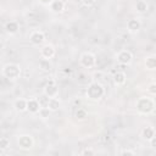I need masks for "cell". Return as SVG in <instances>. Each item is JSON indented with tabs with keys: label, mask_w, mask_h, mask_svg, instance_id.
I'll return each instance as SVG.
<instances>
[{
	"label": "cell",
	"mask_w": 156,
	"mask_h": 156,
	"mask_svg": "<svg viewBox=\"0 0 156 156\" xmlns=\"http://www.w3.org/2000/svg\"><path fill=\"white\" fill-rule=\"evenodd\" d=\"M18 29H20V26H18V23H17L16 21H9V22L5 24V30H6V33H9L10 35L16 34V33L18 32Z\"/></svg>",
	"instance_id": "cell-13"
},
{
	"label": "cell",
	"mask_w": 156,
	"mask_h": 156,
	"mask_svg": "<svg viewBox=\"0 0 156 156\" xmlns=\"http://www.w3.org/2000/svg\"><path fill=\"white\" fill-rule=\"evenodd\" d=\"M141 136H143V139H145V140L149 141L152 136H155V129L151 128V127H145L141 130Z\"/></svg>",
	"instance_id": "cell-16"
},
{
	"label": "cell",
	"mask_w": 156,
	"mask_h": 156,
	"mask_svg": "<svg viewBox=\"0 0 156 156\" xmlns=\"http://www.w3.org/2000/svg\"><path fill=\"white\" fill-rule=\"evenodd\" d=\"M155 108V101L150 96H141L136 101V110L141 115H149Z\"/></svg>",
	"instance_id": "cell-1"
},
{
	"label": "cell",
	"mask_w": 156,
	"mask_h": 156,
	"mask_svg": "<svg viewBox=\"0 0 156 156\" xmlns=\"http://www.w3.org/2000/svg\"><path fill=\"white\" fill-rule=\"evenodd\" d=\"M43 93H44V95L48 96V98H56L57 94H58V88H57V85L55 84V82H49V83L44 87Z\"/></svg>",
	"instance_id": "cell-7"
},
{
	"label": "cell",
	"mask_w": 156,
	"mask_h": 156,
	"mask_svg": "<svg viewBox=\"0 0 156 156\" xmlns=\"http://www.w3.org/2000/svg\"><path fill=\"white\" fill-rule=\"evenodd\" d=\"M147 93L151 95H156V82L155 83H150L147 85Z\"/></svg>",
	"instance_id": "cell-24"
},
{
	"label": "cell",
	"mask_w": 156,
	"mask_h": 156,
	"mask_svg": "<svg viewBox=\"0 0 156 156\" xmlns=\"http://www.w3.org/2000/svg\"><path fill=\"white\" fill-rule=\"evenodd\" d=\"M126 79H127V77H126V73L124 72H117L113 76V83L117 87L118 85H123L126 83Z\"/></svg>",
	"instance_id": "cell-15"
},
{
	"label": "cell",
	"mask_w": 156,
	"mask_h": 156,
	"mask_svg": "<svg viewBox=\"0 0 156 156\" xmlns=\"http://www.w3.org/2000/svg\"><path fill=\"white\" fill-rule=\"evenodd\" d=\"M95 154V151L94 150H91V149H85V150H83L82 152H80V155H94Z\"/></svg>",
	"instance_id": "cell-26"
},
{
	"label": "cell",
	"mask_w": 156,
	"mask_h": 156,
	"mask_svg": "<svg viewBox=\"0 0 156 156\" xmlns=\"http://www.w3.org/2000/svg\"><path fill=\"white\" fill-rule=\"evenodd\" d=\"M40 110V102L38 99L30 98L27 100V111H29L30 113H38Z\"/></svg>",
	"instance_id": "cell-10"
},
{
	"label": "cell",
	"mask_w": 156,
	"mask_h": 156,
	"mask_svg": "<svg viewBox=\"0 0 156 156\" xmlns=\"http://www.w3.org/2000/svg\"><path fill=\"white\" fill-rule=\"evenodd\" d=\"M147 9H149V6H147V2H146L145 0H139V1L135 4V10H136L139 13L146 12Z\"/></svg>",
	"instance_id": "cell-19"
},
{
	"label": "cell",
	"mask_w": 156,
	"mask_h": 156,
	"mask_svg": "<svg viewBox=\"0 0 156 156\" xmlns=\"http://www.w3.org/2000/svg\"><path fill=\"white\" fill-rule=\"evenodd\" d=\"M141 28V22L138 18H130L127 22V29L129 33H136Z\"/></svg>",
	"instance_id": "cell-11"
},
{
	"label": "cell",
	"mask_w": 156,
	"mask_h": 156,
	"mask_svg": "<svg viewBox=\"0 0 156 156\" xmlns=\"http://www.w3.org/2000/svg\"><path fill=\"white\" fill-rule=\"evenodd\" d=\"M17 143H18L20 149H22V150H29V149H32L33 145H34L33 138H32L30 135H26V134L20 135L18 139H17Z\"/></svg>",
	"instance_id": "cell-5"
},
{
	"label": "cell",
	"mask_w": 156,
	"mask_h": 156,
	"mask_svg": "<svg viewBox=\"0 0 156 156\" xmlns=\"http://www.w3.org/2000/svg\"><path fill=\"white\" fill-rule=\"evenodd\" d=\"M10 146V140L6 138V136H2L1 139H0V149H1V151H0V154L5 150V149H7Z\"/></svg>",
	"instance_id": "cell-22"
},
{
	"label": "cell",
	"mask_w": 156,
	"mask_h": 156,
	"mask_svg": "<svg viewBox=\"0 0 156 156\" xmlns=\"http://www.w3.org/2000/svg\"><path fill=\"white\" fill-rule=\"evenodd\" d=\"M79 62H80V65H82L83 67H85V68H91V67H94L95 63H96V57H95V55L91 54V52H84V54L80 56Z\"/></svg>",
	"instance_id": "cell-4"
},
{
	"label": "cell",
	"mask_w": 156,
	"mask_h": 156,
	"mask_svg": "<svg viewBox=\"0 0 156 156\" xmlns=\"http://www.w3.org/2000/svg\"><path fill=\"white\" fill-rule=\"evenodd\" d=\"M87 116H88V113H87V111H85L84 108H78V110H77V112H76V117H77L79 121L85 119V118H87Z\"/></svg>",
	"instance_id": "cell-23"
},
{
	"label": "cell",
	"mask_w": 156,
	"mask_h": 156,
	"mask_svg": "<svg viewBox=\"0 0 156 156\" xmlns=\"http://www.w3.org/2000/svg\"><path fill=\"white\" fill-rule=\"evenodd\" d=\"M144 65H145V68L149 69V71L156 69V55L146 56V58L144 61Z\"/></svg>",
	"instance_id": "cell-14"
},
{
	"label": "cell",
	"mask_w": 156,
	"mask_h": 156,
	"mask_svg": "<svg viewBox=\"0 0 156 156\" xmlns=\"http://www.w3.org/2000/svg\"><path fill=\"white\" fill-rule=\"evenodd\" d=\"M40 56L43 58H46V60L52 58L55 56V49H54V46L50 45V44H46V45L41 46V49H40Z\"/></svg>",
	"instance_id": "cell-9"
},
{
	"label": "cell",
	"mask_w": 156,
	"mask_h": 156,
	"mask_svg": "<svg viewBox=\"0 0 156 156\" xmlns=\"http://www.w3.org/2000/svg\"><path fill=\"white\" fill-rule=\"evenodd\" d=\"M149 143H150V146H151L152 149H156V135L152 136V138L149 140Z\"/></svg>",
	"instance_id": "cell-27"
},
{
	"label": "cell",
	"mask_w": 156,
	"mask_h": 156,
	"mask_svg": "<svg viewBox=\"0 0 156 156\" xmlns=\"http://www.w3.org/2000/svg\"><path fill=\"white\" fill-rule=\"evenodd\" d=\"M121 155H130V156H133V155H135V152L133 150H122Z\"/></svg>",
	"instance_id": "cell-28"
},
{
	"label": "cell",
	"mask_w": 156,
	"mask_h": 156,
	"mask_svg": "<svg viewBox=\"0 0 156 156\" xmlns=\"http://www.w3.org/2000/svg\"><path fill=\"white\" fill-rule=\"evenodd\" d=\"M145 1H146V2H147V1H150V0H145Z\"/></svg>",
	"instance_id": "cell-30"
},
{
	"label": "cell",
	"mask_w": 156,
	"mask_h": 156,
	"mask_svg": "<svg viewBox=\"0 0 156 156\" xmlns=\"http://www.w3.org/2000/svg\"><path fill=\"white\" fill-rule=\"evenodd\" d=\"M51 1H52V0H39V2L43 4V5H50Z\"/></svg>",
	"instance_id": "cell-29"
},
{
	"label": "cell",
	"mask_w": 156,
	"mask_h": 156,
	"mask_svg": "<svg viewBox=\"0 0 156 156\" xmlns=\"http://www.w3.org/2000/svg\"><path fill=\"white\" fill-rule=\"evenodd\" d=\"M46 106H48L51 111H56V110L60 107V100L57 99V96H56V98H49Z\"/></svg>",
	"instance_id": "cell-18"
},
{
	"label": "cell",
	"mask_w": 156,
	"mask_h": 156,
	"mask_svg": "<svg viewBox=\"0 0 156 156\" xmlns=\"http://www.w3.org/2000/svg\"><path fill=\"white\" fill-rule=\"evenodd\" d=\"M2 76L5 78H7V79L15 80V79L20 78V76H21V68L16 63H7L2 68Z\"/></svg>",
	"instance_id": "cell-3"
},
{
	"label": "cell",
	"mask_w": 156,
	"mask_h": 156,
	"mask_svg": "<svg viewBox=\"0 0 156 156\" xmlns=\"http://www.w3.org/2000/svg\"><path fill=\"white\" fill-rule=\"evenodd\" d=\"M39 116L41 117V118H49L50 117V113H51V110L46 106V107H40V110H39Z\"/></svg>",
	"instance_id": "cell-21"
},
{
	"label": "cell",
	"mask_w": 156,
	"mask_h": 156,
	"mask_svg": "<svg viewBox=\"0 0 156 156\" xmlns=\"http://www.w3.org/2000/svg\"><path fill=\"white\" fill-rule=\"evenodd\" d=\"M105 94V89L102 87L101 83L99 82H93L88 85V89H87V98L89 100H93V101H98L100 100Z\"/></svg>",
	"instance_id": "cell-2"
},
{
	"label": "cell",
	"mask_w": 156,
	"mask_h": 156,
	"mask_svg": "<svg viewBox=\"0 0 156 156\" xmlns=\"http://www.w3.org/2000/svg\"><path fill=\"white\" fill-rule=\"evenodd\" d=\"M116 58L117 61L121 63V65H129L133 60V55L130 51L128 50H121L117 55H116Z\"/></svg>",
	"instance_id": "cell-6"
},
{
	"label": "cell",
	"mask_w": 156,
	"mask_h": 156,
	"mask_svg": "<svg viewBox=\"0 0 156 156\" xmlns=\"http://www.w3.org/2000/svg\"><path fill=\"white\" fill-rule=\"evenodd\" d=\"M82 1V4L84 5V6H87V7H90V6H93L94 4H95V0H80Z\"/></svg>",
	"instance_id": "cell-25"
},
{
	"label": "cell",
	"mask_w": 156,
	"mask_h": 156,
	"mask_svg": "<svg viewBox=\"0 0 156 156\" xmlns=\"http://www.w3.org/2000/svg\"><path fill=\"white\" fill-rule=\"evenodd\" d=\"M49 7L54 13H61L65 10V2L63 0H52Z\"/></svg>",
	"instance_id": "cell-12"
},
{
	"label": "cell",
	"mask_w": 156,
	"mask_h": 156,
	"mask_svg": "<svg viewBox=\"0 0 156 156\" xmlns=\"http://www.w3.org/2000/svg\"><path fill=\"white\" fill-rule=\"evenodd\" d=\"M39 66H40V68H41L43 71H50L51 67H52L51 63H50V61L46 60V58H41L40 62H39Z\"/></svg>",
	"instance_id": "cell-20"
},
{
	"label": "cell",
	"mask_w": 156,
	"mask_h": 156,
	"mask_svg": "<svg viewBox=\"0 0 156 156\" xmlns=\"http://www.w3.org/2000/svg\"><path fill=\"white\" fill-rule=\"evenodd\" d=\"M15 108L18 112H23L27 111V100L26 99H17L15 101Z\"/></svg>",
	"instance_id": "cell-17"
},
{
	"label": "cell",
	"mask_w": 156,
	"mask_h": 156,
	"mask_svg": "<svg viewBox=\"0 0 156 156\" xmlns=\"http://www.w3.org/2000/svg\"><path fill=\"white\" fill-rule=\"evenodd\" d=\"M45 40V35L43 32L40 30H34L30 33L29 35V41L33 44V45H41Z\"/></svg>",
	"instance_id": "cell-8"
}]
</instances>
